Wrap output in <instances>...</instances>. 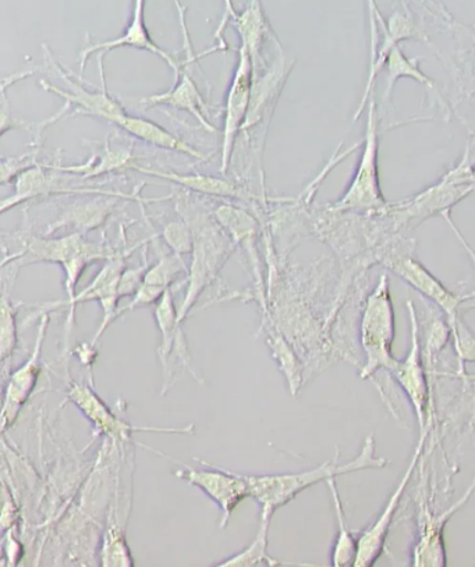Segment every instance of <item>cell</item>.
Wrapping results in <instances>:
<instances>
[{
    "label": "cell",
    "instance_id": "obj_7",
    "mask_svg": "<svg viewBox=\"0 0 475 567\" xmlns=\"http://www.w3.org/2000/svg\"><path fill=\"white\" fill-rule=\"evenodd\" d=\"M431 429L432 423L430 419L426 421L424 430L420 432L419 444L415 446L406 472H404L401 482H399L397 487L393 491L391 498L388 499L376 520L360 534L358 538V555H355L353 567L374 566L378 559L381 558L383 550H385L389 532H391L392 523L395 520L399 506H401L404 491H406L410 480L413 478L420 458L423 457L425 442L428 439Z\"/></svg>",
    "mask_w": 475,
    "mask_h": 567
},
{
    "label": "cell",
    "instance_id": "obj_21",
    "mask_svg": "<svg viewBox=\"0 0 475 567\" xmlns=\"http://www.w3.org/2000/svg\"><path fill=\"white\" fill-rule=\"evenodd\" d=\"M382 32L383 41L381 45H378L375 61L370 66L369 81H366L365 91L363 96H361L360 105L358 111H355L353 122H358L360 116L363 115L366 104H369V100L371 99V91L374 89L376 75L382 72L383 68H385L389 53H391L393 48L399 45V42L414 40V38L421 35L417 25H415L412 18L399 12L393 13L391 18H389L386 27Z\"/></svg>",
    "mask_w": 475,
    "mask_h": 567
},
{
    "label": "cell",
    "instance_id": "obj_5",
    "mask_svg": "<svg viewBox=\"0 0 475 567\" xmlns=\"http://www.w3.org/2000/svg\"><path fill=\"white\" fill-rule=\"evenodd\" d=\"M145 450L156 453V455L165 456L169 461L180 464V468L175 470L173 475L180 482L190 484L192 487L198 488L203 494L207 495L215 505L220 509V528L229 525V520L236 507L242 501L250 498V491L242 477V473L234 472V470L216 467L215 464L205 462L203 458L196 457V462L202 464L204 468H194L175 461L166 453L145 446Z\"/></svg>",
    "mask_w": 475,
    "mask_h": 567
},
{
    "label": "cell",
    "instance_id": "obj_36",
    "mask_svg": "<svg viewBox=\"0 0 475 567\" xmlns=\"http://www.w3.org/2000/svg\"><path fill=\"white\" fill-rule=\"evenodd\" d=\"M441 216H442V218H444L446 220L447 225L451 226V229L453 230V234H455L457 239H458V241L462 243V245L464 247V250L467 251L469 258H472V261L474 262V266H475V251L473 250L472 246L468 245L466 239H464V237L461 234V230H458L456 228L455 223H453L451 210H446V213L442 214ZM472 307L474 309L475 302H474V305Z\"/></svg>",
    "mask_w": 475,
    "mask_h": 567
},
{
    "label": "cell",
    "instance_id": "obj_23",
    "mask_svg": "<svg viewBox=\"0 0 475 567\" xmlns=\"http://www.w3.org/2000/svg\"><path fill=\"white\" fill-rule=\"evenodd\" d=\"M475 489V478L467 493L441 515L432 517L425 525V532L414 550V566H445L446 553L444 543V528L451 517L466 504Z\"/></svg>",
    "mask_w": 475,
    "mask_h": 567
},
{
    "label": "cell",
    "instance_id": "obj_10",
    "mask_svg": "<svg viewBox=\"0 0 475 567\" xmlns=\"http://www.w3.org/2000/svg\"><path fill=\"white\" fill-rule=\"evenodd\" d=\"M407 311L410 323H412V343H410L406 358L397 360L395 369L389 375L402 388L404 395L412 404L421 432L424 430L426 421L430 420L431 392L423 353H421L417 311H415L412 300H407Z\"/></svg>",
    "mask_w": 475,
    "mask_h": 567
},
{
    "label": "cell",
    "instance_id": "obj_24",
    "mask_svg": "<svg viewBox=\"0 0 475 567\" xmlns=\"http://www.w3.org/2000/svg\"><path fill=\"white\" fill-rule=\"evenodd\" d=\"M117 196H102L89 203H79L70 205L69 208L63 210L59 216L56 223L50 225L47 234L51 235L53 231L64 228V226H73L78 234L85 235L89 231L99 229L100 226L106 223L110 218L113 208L117 203Z\"/></svg>",
    "mask_w": 475,
    "mask_h": 567
},
{
    "label": "cell",
    "instance_id": "obj_4",
    "mask_svg": "<svg viewBox=\"0 0 475 567\" xmlns=\"http://www.w3.org/2000/svg\"><path fill=\"white\" fill-rule=\"evenodd\" d=\"M366 107H369L366 110L369 112H366L363 153H361L353 181L345 188L343 196L328 205V209L333 213H375V210L388 207L381 190L380 166H378L380 132H378V112L374 99L369 100Z\"/></svg>",
    "mask_w": 475,
    "mask_h": 567
},
{
    "label": "cell",
    "instance_id": "obj_19",
    "mask_svg": "<svg viewBox=\"0 0 475 567\" xmlns=\"http://www.w3.org/2000/svg\"><path fill=\"white\" fill-rule=\"evenodd\" d=\"M228 24L234 27L240 38V47L250 53L252 66H261L267 62L264 47L277 40V35L264 10L261 0H247L246 7L230 16Z\"/></svg>",
    "mask_w": 475,
    "mask_h": 567
},
{
    "label": "cell",
    "instance_id": "obj_13",
    "mask_svg": "<svg viewBox=\"0 0 475 567\" xmlns=\"http://www.w3.org/2000/svg\"><path fill=\"white\" fill-rule=\"evenodd\" d=\"M144 9L145 0H133L132 18L121 37L104 42L85 43L80 52V73L84 72L85 64L93 53L101 52L102 55H106L107 52L118 50V48H133V50L151 52L161 58L173 70V73L179 72L182 62L161 48L151 37L148 27L145 24Z\"/></svg>",
    "mask_w": 475,
    "mask_h": 567
},
{
    "label": "cell",
    "instance_id": "obj_35",
    "mask_svg": "<svg viewBox=\"0 0 475 567\" xmlns=\"http://www.w3.org/2000/svg\"><path fill=\"white\" fill-rule=\"evenodd\" d=\"M3 89H0V91ZM20 124L21 123L16 121V118L12 116V113H10L8 102L4 104V106H0V137H2L4 133H8L9 130L14 128L16 126H20Z\"/></svg>",
    "mask_w": 475,
    "mask_h": 567
},
{
    "label": "cell",
    "instance_id": "obj_11",
    "mask_svg": "<svg viewBox=\"0 0 475 567\" xmlns=\"http://www.w3.org/2000/svg\"><path fill=\"white\" fill-rule=\"evenodd\" d=\"M385 266L404 280L410 288L425 297L426 300L440 307L446 317L447 327L456 326L461 318V306L464 301L474 300V293L458 296L447 289L438 278H435L423 264L410 257H395L386 259Z\"/></svg>",
    "mask_w": 475,
    "mask_h": 567
},
{
    "label": "cell",
    "instance_id": "obj_34",
    "mask_svg": "<svg viewBox=\"0 0 475 567\" xmlns=\"http://www.w3.org/2000/svg\"><path fill=\"white\" fill-rule=\"evenodd\" d=\"M235 12H236V8L234 4V0H224L223 20H220L218 29H216L215 34H214V38L216 40L215 47L218 48V50L220 52H228L231 50V48L229 47V43L225 41V38L223 34L226 29V25H228L230 16L234 14Z\"/></svg>",
    "mask_w": 475,
    "mask_h": 567
},
{
    "label": "cell",
    "instance_id": "obj_31",
    "mask_svg": "<svg viewBox=\"0 0 475 567\" xmlns=\"http://www.w3.org/2000/svg\"><path fill=\"white\" fill-rule=\"evenodd\" d=\"M16 311L8 300H0V363L12 354L16 346Z\"/></svg>",
    "mask_w": 475,
    "mask_h": 567
},
{
    "label": "cell",
    "instance_id": "obj_27",
    "mask_svg": "<svg viewBox=\"0 0 475 567\" xmlns=\"http://www.w3.org/2000/svg\"><path fill=\"white\" fill-rule=\"evenodd\" d=\"M329 491H331L334 520H337V534H334V542L332 545L331 564L334 567H349L353 566L355 555H358V538L354 533L350 530L348 522L340 498L337 477L327 480Z\"/></svg>",
    "mask_w": 475,
    "mask_h": 567
},
{
    "label": "cell",
    "instance_id": "obj_22",
    "mask_svg": "<svg viewBox=\"0 0 475 567\" xmlns=\"http://www.w3.org/2000/svg\"><path fill=\"white\" fill-rule=\"evenodd\" d=\"M266 334V343L269 352H271L275 363L282 372L286 382H288L291 396L299 395L302 385L307 382L306 365L302 363L300 355L297 354L293 346L283 337V333L275 327L271 317L261 316V327Z\"/></svg>",
    "mask_w": 475,
    "mask_h": 567
},
{
    "label": "cell",
    "instance_id": "obj_3",
    "mask_svg": "<svg viewBox=\"0 0 475 567\" xmlns=\"http://www.w3.org/2000/svg\"><path fill=\"white\" fill-rule=\"evenodd\" d=\"M395 340V309L391 296V280L382 274L380 280L366 297L360 321V346L364 363L360 367V378L372 381L378 371L388 374L395 369L397 359L392 353Z\"/></svg>",
    "mask_w": 475,
    "mask_h": 567
},
{
    "label": "cell",
    "instance_id": "obj_20",
    "mask_svg": "<svg viewBox=\"0 0 475 567\" xmlns=\"http://www.w3.org/2000/svg\"><path fill=\"white\" fill-rule=\"evenodd\" d=\"M115 126L122 128L130 136L137 138L138 142L153 145V147L187 155L199 162L207 161V155H204L202 151L186 143L185 140L177 137L176 134L161 126V124L149 121V118L124 113Z\"/></svg>",
    "mask_w": 475,
    "mask_h": 567
},
{
    "label": "cell",
    "instance_id": "obj_29",
    "mask_svg": "<svg viewBox=\"0 0 475 567\" xmlns=\"http://www.w3.org/2000/svg\"><path fill=\"white\" fill-rule=\"evenodd\" d=\"M100 559L101 566L105 567L136 566L124 528L106 526L104 536H102Z\"/></svg>",
    "mask_w": 475,
    "mask_h": 567
},
{
    "label": "cell",
    "instance_id": "obj_38",
    "mask_svg": "<svg viewBox=\"0 0 475 567\" xmlns=\"http://www.w3.org/2000/svg\"><path fill=\"white\" fill-rule=\"evenodd\" d=\"M473 179L475 182V166L473 167Z\"/></svg>",
    "mask_w": 475,
    "mask_h": 567
},
{
    "label": "cell",
    "instance_id": "obj_9",
    "mask_svg": "<svg viewBox=\"0 0 475 567\" xmlns=\"http://www.w3.org/2000/svg\"><path fill=\"white\" fill-rule=\"evenodd\" d=\"M239 58L231 75L228 94L225 102V118L223 128V145H220V172L228 173L235 145L246 122L250 107L252 90V61L246 48L240 47Z\"/></svg>",
    "mask_w": 475,
    "mask_h": 567
},
{
    "label": "cell",
    "instance_id": "obj_14",
    "mask_svg": "<svg viewBox=\"0 0 475 567\" xmlns=\"http://www.w3.org/2000/svg\"><path fill=\"white\" fill-rule=\"evenodd\" d=\"M134 171L143 173V175L156 177V179L175 183V185L186 188L188 192L204 194V196L240 199V202L245 203H262L264 205L271 202L279 204L295 202V198H275L268 197L266 194L259 196V194H254L247 190L246 187L237 185L234 181L224 179V177L199 175V173H183L182 175V173L151 169V167L140 165H136Z\"/></svg>",
    "mask_w": 475,
    "mask_h": 567
},
{
    "label": "cell",
    "instance_id": "obj_15",
    "mask_svg": "<svg viewBox=\"0 0 475 567\" xmlns=\"http://www.w3.org/2000/svg\"><path fill=\"white\" fill-rule=\"evenodd\" d=\"M475 188L473 179V167L468 162V150L461 165L447 173L438 185L428 188L420 196L413 199L412 204H406V213L415 218H426L431 215H442L451 210L453 205L462 202Z\"/></svg>",
    "mask_w": 475,
    "mask_h": 567
},
{
    "label": "cell",
    "instance_id": "obj_2",
    "mask_svg": "<svg viewBox=\"0 0 475 567\" xmlns=\"http://www.w3.org/2000/svg\"><path fill=\"white\" fill-rule=\"evenodd\" d=\"M193 230L192 266L188 267L186 295L182 307L177 310V327L183 329L199 297L210 285L216 282L219 272L235 251V243L229 235L208 214L185 213Z\"/></svg>",
    "mask_w": 475,
    "mask_h": 567
},
{
    "label": "cell",
    "instance_id": "obj_26",
    "mask_svg": "<svg viewBox=\"0 0 475 567\" xmlns=\"http://www.w3.org/2000/svg\"><path fill=\"white\" fill-rule=\"evenodd\" d=\"M136 156L133 154V147H117L112 148L110 142H105L99 153L91 156L83 165L63 166L59 171L73 173L80 175L83 181L93 179L107 173L133 169L136 167Z\"/></svg>",
    "mask_w": 475,
    "mask_h": 567
},
{
    "label": "cell",
    "instance_id": "obj_32",
    "mask_svg": "<svg viewBox=\"0 0 475 567\" xmlns=\"http://www.w3.org/2000/svg\"><path fill=\"white\" fill-rule=\"evenodd\" d=\"M145 256H147V251L144 250L142 267L124 268L121 280H118V299H123V297H133L136 295L140 286H142L145 272H147V269L149 268L147 257Z\"/></svg>",
    "mask_w": 475,
    "mask_h": 567
},
{
    "label": "cell",
    "instance_id": "obj_17",
    "mask_svg": "<svg viewBox=\"0 0 475 567\" xmlns=\"http://www.w3.org/2000/svg\"><path fill=\"white\" fill-rule=\"evenodd\" d=\"M128 257H117L107 259L105 266L102 267L101 271L96 274L93 282H91L84 290L75 295L74 299L69 302L70 317H69V331L73 327L75 307L81 302L99 301L102 311H104V318H102L101 327L95 333L93 340L94 346L99 343L102 334L106 331L113 322L117 320V302L118 300V280H121L122 272L126 268V259Z\"/></svg>",
    "mask_w": 475,
    "mask_h": 567
},
{
    "label": "cell",
    "instance_id": "obj_30",
    "mask_svg": "<svg viewBox=\"0 0 475 567\" xmlns=\"http://www.w3.org/2000/svg\"><path fill=\"white\" fill-rule=\"evenodd\" d=\"M165 245L177 256H187L193 251V230L186 219L172 220L162 228Z\"/></svg>",
    "mask_w": 475,
    "mask_h": 567
},
{
    "label": "cell",
    "instance_id": "obj_25",
    "mask_svg": "<svg viewBox=\"0 0 475 567\" xmlns=\"http://www.w3.org/2000/svg\"><path fill=\"white\" fill-rule=\"evenodd\" d=\"M273 515L261 512L259 517V527L256 538L245 549L229 556L223 561H218V567H278V566H309L307 564H296V561H283L268 554L269 528H271Z\"/></svg>",
    "mask_w": 475,
    "mask_h": 567
},
{
    "label": "cell",
    "instance_id": "obj_16",
    "mask_svg": "<svg viewBox=\"0 0 475 567\" xmlns=\"http://www.w3.org/2000/svg\"><path fill=\"white\" fill-rule=\"evenodd\" d=\"M102 59H104V55H100L102 86L99 91L86 90L85 86L79 84L78 81H73L69 75L64 74L62 70L56 66L55 62H53V68L58 70L59 75H61L64 83L69 85V90L64 91L59 89V86L47 83V81H41V85L43 90L51 91V93L62 96L69 110L75 106V112L80 113V115L99 117L101 121L116 124L118 118H121L124 113H127V111L124 110V106L115 96L107 93Z\"/></svg>",
    "mask_w": 475,
    "mask_h": 567
},
{
    "label": "cell",
    "instance_id": "obj_6",
    "mask_svg": "<svg viewBox=\"0 0 475 567\" xmlns=\"http://www.w3.org/2000/svg\"><path fill=\"white\" fill-rule=\"evenodd\" d=\"M68 399L81 410V413L94 425L96 435H104L113 444H132L134 434L138 432H159V434L193 435L194 424L187 426H136L128 423L121 412H113L107 404L86 385L74 383L70 388Z\"/></svg>",
    "mask_w": 475,
    "mask_h": 567
},
{
    "label": "cell",
    "instance_id": "obj_18",
    "mask_svg": "<svg viewBox=\"0 0 475 567\" xmlns=\"http://www.w3.org/2000/svg\"><path fill=\"white\" fill-rule=\"evenodd\" d=\"M48 322H50V317H42L34 352H32L30 359L10 377L7 392H4L3 408L0 410V434L14 424V421L19 417L20 410L23 409L32 391L35 389L38 378H40L41 374V350L43 339H45Z\"/></svg>",
    "mask_w": 475,
    "mask_h": 567
},
{
    "label": "cell",
    "instance_id": "obj_28",
    "mask_svg": "<svg viewBox=\"0 0 475 567\" xmlns=\"http://www.w3.org/2000/svg\"><path fill=\"white\" fill-rule=\"evenodd\" d=\"M420 62L421 59L419 58H407L404 55L401 48L395 47L389 53V56L386 59L385 68H386V91H385V99H391V95L393 93V89H395V85L397 83L399 79H413L417 81V83L423 84L426 86V89L431 91H435V93H438V90H436V86L434 84V81H432L430 78H426V75L423 73V70L420 69Z\"/></svg>",
    "mask_w": 475,
    "mask_h": 567
},
{
    "label": "cell",
    "instance_id": "obj_37",
    "mask_svg": "<svg viewBox=\"0 0 475 567\" xmlns=\"http://www.w3.org/2000/svg\"><path fill=\"white\" fill-rule=\"evenodd\" d=\"M24 202H27V199L23 196H20V194L14 193L12 197H9L7 199H3V202H0V214H3L4 210L14 208L16 205Z\"/></svg>",
    "mask_w": 475,
    "mask_h": 567
},
{
    "label": "cell",
    "instance_id": "obj_12",
    "mask_svg": "<svg viewBox=\"0 0 475 567\" xmlns=\"http://www.w3.org/2000/svg\"><path fill=\"white\" fill-rule=\"evenodd\" d=\"M199 59L185 58L182 62L179 72L176 75V83L166 93L147 96L140 101L144 110H151L156 106H169L173 110L187 112L194 118H197L199 126L207 130L208 133H218L219 128L209 121L207 102L198 90L196 81L192 75V70L197 66Z\"/></svg>",
    "mask_w": 475,
    "mask_h": 567
},
{
    "label": "cell",
    "instance_id": "obj_1",
    "mask_svg": "<svg viewBox=\"0 0 475 567\" xmlns=\"http://www.w3.org/2000/svg\"><path fill=\"white\" fill-rule=\"evenodd\" d=\"M339 455L340 451L337 447V453H334L332 461L307 470V472L261 475L242 474V477H245L248 491H250V498L257 501V504L261 506V512L275 515V512L295 501L302 491L314 487V485L320 483H327L329 478H338L340 475L363 472V470L385 468L388 464H391L388 458L375 456L374 434L366 436L363 447H361L359 455L352 462L339 463Z\"/></svg>",
    "mask_w": 475,
    "mask_h": 567
},
{
    "label": "cell",
    "instance_id": "obj_33",
    "mask_svg": "<svg viewBox=\"0 0 475 567\" xmlns=\"http://www.w3.org/2000/svg\"><path fill=\"white\" fill-rule=\"evenodd\" d=\"M34 156L21 155L14 156V158H2L0 159V185H7L10 181L19 177L21 173L34 166Z\"/></svg>",
    "mask_w": 475,
    "mask_h": 567
},
{
    "label": "cell",
    "instance_id": "obj_8",
    "mask_svg": "<svg viewBox=\"0 0 475 567\" xmlns=\"http://www.w3.org/2000/svg\"><path fill=\"white\" fill-rule=\"evenodd\" d=\"M156 328L161 334V342L156 354L164 372V383H162V396H165L169 389L175 385L173 380L171 361L172 355L176 359L182 371H187L199 383H204L202 375L198 374L192 363V355L188 352V346L185 331L177 327V309L175 305V291L167 289L161 299L156 301L154 309Z\"/></svg>",
    "mask_w": 475,
    "mask_h": 567
}]
</instances>
